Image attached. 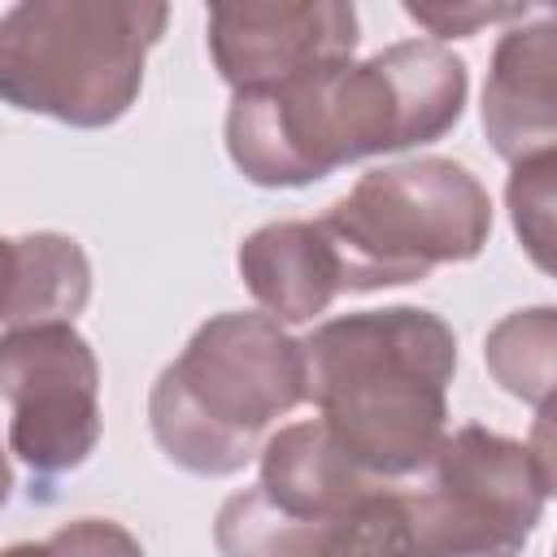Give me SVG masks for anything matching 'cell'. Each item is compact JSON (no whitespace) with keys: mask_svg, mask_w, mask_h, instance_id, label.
<instances>
[{"mask_svg":"<svg viewBox=\"0 0 557 557\" xmlns=\"http://www.w3.org/2000/svg\"><path fill=\"white\" fill-rule=\"evenodd\" d=\"M466 91L461 57L431 39H405L361 65L231 96L226 152L257 187H309L348 161L444 139Z\"/></svg>","mask_w":557,"mask_h":557,"instance_id":"6da1fadb","label":"cell"},{"mask_svg":"<svg viewBox=\"0 0 557 557\" xmlns=\"http://www.w3.org/2000/svg\"><path fill=\"white\" fill-rule=\"evenodd\" d=\"M305 400L339 453L370 479L426 470L448 422L453 326L418 305L361 309L300 339Z\"/></svg>","mask_w":557,"mask_h":557,"instance_id":"7a4b0ae2","label":"cell"},{"mask_svg":"<svg viewBox=\"0 0 557 557\" xmlns=\"http://www.w3.org/2000/svg\"><path fill=\"white\" fill-rule=\"evenodd\" d=\"M300 400V339L265 313H218L157 374L148 426L178 470L222 479L244 470L261 431Z\"/></svg>","mask_w":557,"mask_h":557,"instance_id":"3957f363","label":"cell"},{"mask_svg":"<svg viewBox=\"0 0 557 557\" xmlns=\"http://www.w3.org/2000/svg\"><path fill=\"white\" fill-rule=\"evenodd\" d=\"M165 22L161 0H22L0 17V100L78 131L113 126Z\"/></svg>","mask_w":557,"mask_h":557,"instance_id":"277c9868","label":"cell"},{"mask_svg":"<svg viewBox=\"0 0 557 557\" xmlns=\"http://www.w3.org/2000/svg\"><path fill=\"white\" fill-rule=\"evenodd\" d=\"M318 231L335 257L339 292H374L474 261L492 235V200L461 161L413 157L366 170L318 218Z\"/></svg>","mask_w":557,"mask_h":557,"instance_id":"5b68a950","label":"cell"},{"mask_svg":"<svg viewBox=\"0 0 557 557\" xmlns=\"http://www.w3.org/2000/svg\"><path fill=\"white\" fill-rule=\"evenodd\" d=\"M426 470V483L405 492L413 557H522L553 496L548 413L535 440L461 426L435 444Z\"/></svg>","mask_w":557,"mask_h":557,"instance_id":"8992f818","label":"cell"},{"mask_svg":"<svg viewBox=\"0 0 557 557\" xmlns=\"http://www.w3.org/2000/svg\"><path fill=\"white\" fill-rule=\"evenodd\" d=\"M0 396L9 448L39 483L78 470L100 444V361L74 322L9 326L0 335Z\"/></svg>","mask_w":557,"mask_h":557,"instance_id":"52a82bcc","label":"cell"},{"mask_svg":"<svg viewBox=\"0 0 557 557\" xmlns=\"http://www.w3.org/2000/svg\"><path fill=\"white\" fill-rule=\"evenodd\" d=\"M357 39V9L344 0L209 4V57L235 96L348 65Z\"/></svg>","mask_w":557,"mask_h":557,"instance_id":"ba28073f","label":"cell"},{"mask_svg":"<svg viewBox=\"0 0 557 557\" xmlns=\"http://www.w3.org/2000/svg\"><path fill=\"white\" fill-rule=\"evenodd\" d=\"M222 557H413L405 492L374 483L335 513H283L257 487L235 492L213 522Z\"/></svg>","mask_w":557,"mask_h":557,"instance_id":"9c48e42d","label":"cell"},{"mask_svg":"<svg viewBox=\"0 0 557 557\" xmlns=\"http://www.w3.org/2000/svg\"><path fill=\"white\" fill-rule=\"evenodd\" d=\"M557 26L540 13L535 26L500 35L483 83V131L509 165L557 152Z\"/></svg>","mask_w":557,"mask_h":557,"instance_id":"30bf717a","label":"cell"},{"mask_svg":"<svg viewBox=\"0 0 557 557\" xmlns=\"http://www.w3.org/2000/svg\"><path fill=\"white\" fill-rule=\"evenodd\" d=\"M239 278L278 326L318 318L339 296L335 257L318 222H270L239 244Z\"/></svg>","mask_w":557,"mask_h":557,"instance_id":"8fae6325","label":"cell"},{"mask_svg":"<svg viewBox=\"0 0 557 557\" xmlns=\"http://www.w3.org/2000/svg\"><path fill=\"white\" fill-rule=\"evenodd\" d=\"M91 300V261L78 239L61 231L0 235V322H74Z\"/></svg>","mask_w":557,"mask_h":557,"instance_id":"7c38bea8","label":"cell"},{"mask_svg":"<svg viewBox=\"0 0 557 557\" xmlns=\"http://www.w3.org/2000/svg\"><path fill=\"white\" fill-rule=\"evenodd\" d=\"M553 344H557V309L553 305H535V309H518L509 318H500L487 331L483 357L487 370L496 374V383L535 405L540 413H548V396H553Z\"/></svg>","mask_w":557,"mask_h":557,"instance_id":"4fadbf2b","label":"cell"},{"mask_svg":"<svg viewBox=\"0 0 557 557\" xmlns=\"http://www.w3.org/2000/svg\"><path fill=\"white\" fill-rule=\"evenodd\" d=\"M553 174H557V152L522 161L509 174L513 231L540 270H553Z\"/></svg>","mask_w":557,"mask_h":557,"instance_id":"5bb4252c","label":"cell"},{"mask_svg":"<svg viewBox=\"0 0 557 557\" xmlns=\"http://www.w3.org/2000/svg\"><path fill=\"white\" fill-rule=\"evenodd\" d=\"M52 557H144L139 540L113 518H78L48 535Z\"/></svg>","mask_w":557,"mask_h":557,"instance_id":"9a60e30c","label":"cell"},{"mask_svg":"<svg viewBox=\"0 0 557 557\" xmlns=\"http://www.w3.org/2000/svg\"><path fill=\"white\" fill-rule=\"evenodd\" d=\"M405 13L426 26L440 39H470L479 26L492 22H509V17H527L531 4H405Z\"/></svg>","mask_w":557,"mask_h":557,"instance_id":"2e32d148","label":"cell"},{"mask_svg":"<svg viewBox=\"0 0 557 557\" xmlns=\"http://www.w3.org/2000/svg\"><path fill=\"white\" fill-rule=\"evenodd\" d=\"M0 557H52V548H48V540L44 544H9V548H0Z\"/></svg>","mask_w":557,"mask_h":557,"instance_id":"e0dca14e","label":"cell"},{"mask_svg":"<svg viewBox=\"0 0 557 557\" xmlns=\"http://www.w3.org/2000/svg\"><path fill=\"white\" fill-rule=\"evenodd\" d=\"M9 492H13V470H9V457L0 453V509L9 505Z\"/></svg>","mask_w":557,"mask_h":557,"instance_id":"ac0fdd59","label":"cell"}]
</instances>
